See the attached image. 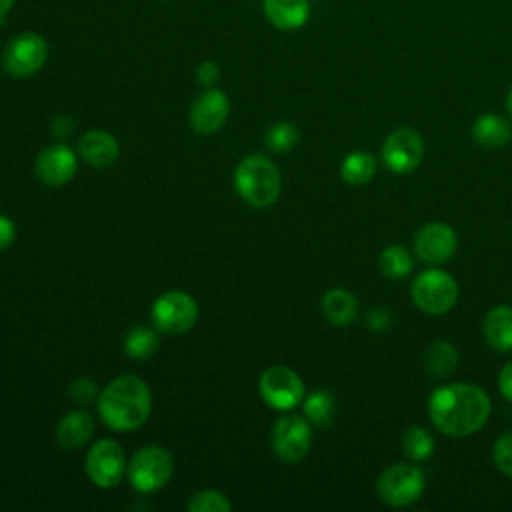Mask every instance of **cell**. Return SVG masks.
Segmentation results:
<instances>
[{
    "instance_id": "30bf717a",
    "label": "cell",
    "mask_w": 512,
    "mask_h": 512,
    "mask_svg": "<svg viewBox=\"0 0 512 512\" xmlns=\"http://www.w3.org/2000/svg\"><path fill=\"white\" fill-rule=\"evenodd\" d=\"M258 392L270 408L288 412L304 400V382L288 366H270L258 378Z\"/></svg>"
},
{
    "instance_id": "7a4b0ae2",
    "label": "cell",
    "mask_w": 512,
    "mask_h": 512,
    "mask_svg": "<svg viewBox=\"0 0 512 512\" xmlns=\"http://www.w3.org/2000/svg\"><path fill=\"white\" fill-rule=\"evenodd\" d=\"M152 410V394L148 384L134 376L122 374L110 380L98 394L100 420L116 432L140 428Z\"/></svg>"
},
{
    "instance_id": "9a60e30c",
    "label": "cell",
    "mask_w": 512,
    "mask_h": 512,
    "mask_svg": "<svg viewBox=\"0 0 512 512\" xmlns=\"http://www.w3.org/2000/svg\"><path fill=\"white\" fill-rule=\"evenodd\" d=\"M456 232L444 222H428L414 236V252L428 264H444L456 252Z\"/></svg>"
},
{
    "instance_id": "ba28073f",
    "label": "cell",
    "mask_w": 512,
    "mask_h": 512,
    "mask_svg": "<svg viewBox=\"0 0 512 512\" xmlns=\"http://www.w3.org/2000/svg\"><path fill=\"white\" fill-rule=\"evenodd\" d=\"M270 442L274 454L286 462L296 464L300 462L312 446V428L306 416L298 414H284L280 416L270 430Z\"/></svg>"
},
{
    "instance_id": "ffe728a7",
    "label": "cell",
    "mask_w": 512,
    "mask_h": 512,
    "mask_svg": "<svg viewBox=\"0 0 512 512\" xmlns=\"http://www.w3.org/2000/svg\"><path fill=\"white\" fill-rule=\"evenodd\" d=\"M512 128L500 114H482L472 124V138L484 148H502L510 142Z\"/></svg>"
},
{
    "instance_id": "5bb4252c",
    "label": "cell",
    "mask_w": 512,
    "mask_h": 512,
    "mask_svg": "<svg viewBox=\"0 0 512 512\" xmlns=\"http://www.w3.org/2000/svg\"><path fill=\"white\" fill-rule=\"evenodd\" d=\"M76 168H78L76 152L62 142L46 146L36 156V162H34V172L38 180L48 186H62L70 182L76 174Z\"/></svg>"
},
{
    "instance_id": "d6986e66",
    "label": "cell",
    "mask_w": 512,
    "mask_h": 512,
    "mask_svg": "<svg viewBox=\"0 0 512 512\" xmlns=\"http://www.w3.org/2000/svg\"><path fill=\"white\" fill-rule=\"evenodd\" d=\"M482 332L490 348L498 352H510L512 350V308L504 304L492 308L484 318Z\"/></svg>"
},
{
    "instance_id": "277c9868",
    "label": "cell",
    "mask_w": 512,
    "mask_h": 512,
    "mask_svg": "<svg viewBox=\"0 0 512 512\" xmlns=\"http://www.w3.org/2000/svg\"><path fill=\"white\" fill-rule=\"evenodd\" d=\"M410 296L416 308L426 314L438 316L448 312L458 300L456 280L440 268H430L420 272L410 286Z\"/></svg>"
},
{
    "instance_id": "836d02e7",
    "label": "cell",
    "mask_w": 512,
    "mask_h": 512,
    "mask_svg": "<svg viewBox=\"0 0 512 512\" xmlns=\"http://www.w3.org/2000/svg\"><path fill=\"white\" fill-rule=\"evenodd\" d=\"M498 388H500V394L512 402V362L504 364L500 374H498Z\"/></svg>"
},
{
    "instance_id": "e0dca14e",
    "label": "cell",
    "mask_w": 512,
    "mask_h": 512,
    "mask_svg": "<svg viewBox=\"0 0 512 512\" xmlns=\"http://www.w3.org/2000/svg\"><path fill=\"white\" fill-rule=\"evenodd\" d=\"M78 152L82 160L96 168L110 166L118 160L120 146L116 138L106 130H88L78 140Z\"/></svg>"
},
{
    "instance_id": "4fadbf2b",
    "label": "cell",
    "mask_w": 512,
    "mask_h": 512,
    "mask_svg": "<svg viewBox=\"0 0 512 512\" xmlns=\"http://www.w3.org/2000/svg\"><path fill=\"white\" fill-rule=\"evenodd\" d=\"M230 116V100L218 88H206L198 94L190 106V126L196 134H214L218 132Z\"/></svg>"
},
{
    "instance_id": "cb8c5ba5",
    "label": "cell",
    "mask_w": 512,
    "mask_h": 512,
    "mask_svg": "<svg viewBox=\"0 0 512 512\" xmlns=\"http://www.w3.org/2000/svg\"><path fill=\"white\" fill-rule=\"evenodd\" d=\"M302 408H304V416L308 418L310 424L324 428V426H330L334 420L336 398L328 390H314L308 396H304Z\"/></svg>"
},
{
    "instance_id": "f1b7e54d",
    "label": "cell",
    "mask_w": 512,
    "mask_h": 512,
    "mask_svg": "<svg viewBox=\"0 0 512 512\" xmlns=\"http://www.w3.org/2000/svg\"><path fill=\"white\" fill-rule=\"evenodd\" d=\"M186 508L190 512H228L232 504L218 490H200L190 496Z\"/></svg>"
},
{
    "instance_id": "8992f818",
    "label": "cell",
    "mask_w": 512,
    "mask_h": 512,
    "mask_svg": "<svg viewBox=\"0 0 512 512\" xmlns=\"http://www.w3.org/2000/svg\"><path fill=\"white\" fill-rule=\"evenodd\" d=\"M174 460L170 452L162 446H144L140 448L126 466L130 486L142 494L160 490L172 476Z\"/></svg>"
},
{
    "instance_id": "52a82bcc",
    "label": "cell",
    "mask_w": 512,
    "mask_h": 512,
    "mask_svg": "<svg viewBox=\"0 0 512 512\" xmlns=\"http://www.w3.org/2000/svg\"><path fill=\"white\" fill-rule=\"evenodd\" d=\"M150 314L156 330L170 336H178L188 332L196 324L198 304L190 294L170 290L154 300Z\"/></svg>"
},
{
    "instance_id": "4316f807",
    "label": "cell",
    "mask_w": 512,
    "mask_h": 512,
    "mask_svg": "<svg viewBox=\"0 0 512 512\" xmlns=\"http://www.w3.org/2000/svg\"><path fill=\"white\" fill-rule=\"evenodd\" d=\"M402 448L412 462H424L434 452V438L426 428L412 426L402 438Z\"/></svg>"
},
{
    "instance_id": "44dd1931",
    "label": "cell",
    "mask_w": 512,
    "mask_h": 512,
    "mask_svg": "<svg viewBox=\"0 0 512 512\" xmlns=\"http://www.w3.org/2000/svg\"><path fill=\"white\" fill-rule=\"evenodd\" d=\"M356 298L344 288H330L322 296V314L334 326H348L356 316Z\"/></svg>"
},
{
    "instance_id": "7402d4cb",
    "label": "cell",
    "mask_w": 512,
    "mask_h": 512,
    "mask_svg": "<svg viewBox=\"0 0 512 512\" xmlns=\"http://www.w3.org/2000/svg\"><path fill=\"white\" fill-rule=\"evenodd\" d=\"M456 366H458V352L450 342L438 340L426 348L424 368H426L428 376L446 378L456 370Z\"/></svg>"
},
{
    "instance_id": "8d00e7d4",
    "label": "cell",
    "mask_w": 512,
    "mask_h": 512,
    "mask_svg": "<svg viewBox=\"0 0 512 512\" xmlns=\"http://www.w3.org/2000/svg\"><path fill=\"white\" fill-rule=\"evenodd\" d=\"M14 2H16V0H0V26H4V22H6V18H8V14H10L12 6H14Z\"/></svg>"
},
{
    "instance_id": "603a6c76",
    "label": "cell",
    "mask_w": 512,
    "mask_h": 512,
    "mask_svg": "<svg viewBox=\"0 0 512 512\" xmlns=\"http://www.w3.org/2000/svg\"><path fill=\"white\" fill-rule=\"evenodd\" d=\"M374 174H376V158L362 150L346 154L340 164L342 180L352 186L368 184L374 178Z\"/></svg>"
},
{
    "instance_id": "74e56055",
    "label": "cell",
    "mask_w": 512,
    "mask_h": 512,
    "mask_svg": "<svg viewBox=\"0 0 512 512\" xmlns=\"http://www.w3.org/2000/svg\"><path fill=\"white\" fill-rule=\"evenodd\" d=\"M506 108H508V112L512 114V86L508 88V94H506Z\"/></svg>"
},
{
    "instance_id": "e575fe53",
    "label": "cell",
    "mask_w": 512,
    "mask_h": 512,
    "mask_svg": "<svg viewBox=\"0 0 512 512\" xmlns=\"http://www.w3.org/2000/svg\"><path fill=\"white\" fill-rule=\"evenodd\" d=\"M390 324V316H388V312H384V310H380V308H374V310H370L368 314H366V326L370 328V330H382V328H386Z\"/></svg>"
},
{
    "instance_id": "d590c367",
    "label": "cell",
    "mask_w": 512,
    "mask_h": 512,
    "mask_svg": "<svg viewBox=\"0 0 512 512\" xmlns=\"http://www.w3.org/2000/svg\"><path fill=\"white\" fill-rule=\"evenodd\" d=\"M74 130V122L66 116H58L54 122H52V134L58 138V140H66Z\"/></svg>"
},
{
    "instance_id": "4dcf8cb0",
    "label": "cell",
    "mask_w": 512,
    "mask_h": 512,
    "mask_svg": "<svg viewBox=\"0 0 512 512\" xmlns=\"http://www.w3.org/2000/svg\"><path fill=\"white\" fill-rule=\"evenodd\" d=\"M68 394L74 402L78 404H88L92 400H98V390H96V384L92 380H86V378H78L74 382H70L68 386Z\"/></svg>"
},
{
    "instance_id": "83f0119b",
    "label": "cell",
    "mask_w": 512,
    "mask_h": 512,
    "mask_svg": "<svg viewBox=\"0 0 512 512\" xmlns=\"http://www.w3.org/2000/svg\"><path fill=\"white\" fill-rule=\"evenodd\" d=\"M300 140V130L296 124L292 122H276L268 128L266 136H264V142L266 146L272 150V152H278V154H284V152H290Z\"/></svg>"
},
{
    "instance_id": "d4e9b609",
    "label": "cell",
    "mask_w": 512,
    "mask_h": 512,
    "mask_svg": "<svg viewBox=\"0 0 512 512\" xmlns=\"http://www.w3.org/2000/svg\"><path fill=\"white\" fill-rule=\"evenodd\" d=\"M158 346H160L158 334H156V330H152L148 326H136V328L128 330V334L124 338V352L132 360H146V358L154 356Z\"/></svg>"
},
{
    "instance_id": "1f68e13d",
    "label": "cell",
    "mask_w": 512,
    "mask_h": 512,
    "mask_svg": "<svg viewBox=\"0 0 512 512\" xmlns=\"http://www.w3.org/2000/svg\"><path fill=\"white\" fill-rule=\"evenodd\" d=\"M220 78V70L218 66L212 62V60H204L196 66V80L206 86V88H212Z\"/></svg>"
},
{
    "instance_id": "9c48e42d",
    "label": "cell",
    "mask_w": 512,
    "mask_h": 512,
    "mask_svg": "<svg viewBox=\"0 0 512 512\" xmlns=\"http://www.w3.org/2000/svg\"><path fill=\"white\" fill-rule=\"evenodd\" d=\"M48 58V44L38 32H22L14 36L2 52V68L12 78H28L36 74Z\"/></svg>"
},
{
    "instance_id": "d6a6232c",
    "label": "cell",
    "mask_w": 512,
    "mask_h": 512,
    "mask_svg": "<svg viewBox=\"0 0 512 512\" xmlns=\"http://www.w3.org/2000/svg\"><path fill=\"white\" fill-rule=\"evenodd\" d=\"M14 238H16V226H14V222H12L8 216L0 214V252L6 250L8 246H12Z\"/></svg>"
},
{
    "instance_id": "3957f363",
    "label": "cell",
    "mask_w": 512,
    "mask_h": 512,
    "mask_svg": "<svg viewBox=\"0 0 512 512\" xmlns=\"http://www.w3.org/2000/svg\"><path fill=\"white\" fill-rule=\"evenodd\" d=\"M234 188L248 206L268 208L280 196V170L266 156L250 154L234 170Z\"/></svg>"
},
{
    "instance_id": "2e32d148",
    "label": "cell",
    "mask_w": 512,
    "mask_h": 512,
    "mask_svg": "<svg viewBox=\"0 0 512 512\" xmlns=\"http://www.w3.org/2000/svg\"><path fill=\"white\" fill-rule=\"evenodd\" d=\"M262 8L268 22L284 32L302 28L310 18V0H264Z\"/></svg>"
},
{
    "instance_id": "484cf974",
    "label": "cell",
    "mask_w": 512,
    "mask_h": 512,
    "mask_svg": "<svg viewBox=\"0 0 512 512\" xmlns=\"http://www.w3.org/2000/svg\"><path fill=\"white\" fill-rule=\"evenodd\" d=\"M378 264H380L382 274L388 276V278H394V280L406 278L414 268V260H412L410 252L404 246H398V244H392V246L384 248L380 252Z\"/></svg>"
},
{
    "instance_id": "7c38bea8",
    "label": "cell",
    "mask_w": 512,
    "mask_h": 512,
    "mask_svg": "<svg viewBox=\"0 0 512 512\" xmlns=\"http://www.w3.org/2000/svg\"><path fill=\"white\" fill-rule=\"evenodd\" d=\"M424 156V140L422 136L408 126L392 130L382 144L380 158L386 168L394 174H410L416 170Z\"/></svg>"
},
{
    "instance_id": "6da1fadb",
    "label": "cell",
    "mask_w": 512,
    "mask_h": 512,
    "mask_svg": "<svg viewBox=\"0 0 512 512\" xmlns=\"http://www.w3.org/2000/svg\"><path fill=\"white\" fill-rule=\"evenodd\" d=\"M428 416L432 426L446 436H470L486 424L490 398L480 386L470 382L446 384L428 396Z\"/></svg>"
},
{
    "instance_id": "f546056e",
    "label": "cell",
    "mask_w": 512,
    "mask_h": 512,
    "mask_svg": "<svg viewBox=\"0 0 512 512\" xmlns=\"http://www.w3.org/2000/svg\"><path fill=\"white\" fill-rule=\"evenodd\" d=\"M492 460L504 476L512 478V430L498 436L492 448Z\"/></svg>"
},
{
    "instance_id": "5b68a950",
    "label": "cell",
    "mask_w": 512,
    "mask_h": 512,
    "mask_svg": "<svg viewBox=\"0 0 512 512\" xmlns=\"http://www.w3.org/2000/svg\"><path fill=\"white\" fill-rule=\"evenodd\" d=\"M426 486V476L420 466L398 462L388 466L376 480V492L382 502L394 508L416 502Z\"/></svg>"
},
{
    "instance_id": "8fae6325",
    "label": "cell",
    "mask_w": 512,
    "mask_h": 512,
    "mask_svg": "<svg viewBox=\"0 0 512 512\" xmlns=\"http://www.w3.org/2000/svg\"><path fill=\"white\" fill-rule=\"evenodd\" d=\"M126 456L122 446L112 438L94 442L86 454V474L98 488H114L126 472Z\"/></svg>"
},
{
    "instance_id": "ac0fdd59",
    "label": "cell",
    "mask_w": 512,
    "mask_h": 512,
    "mask_svg": "<svg viewBox=\"0 0 512 512\" xmlns=\"http://www.w3.org/2000/svg\"><path fill=\"white\" fill-rule=\"evenodd\" d=\"M94 434V420L84 410L66 412L56 426V440L64 450L84 446Z\"/></svg>"
}]
</instances>
